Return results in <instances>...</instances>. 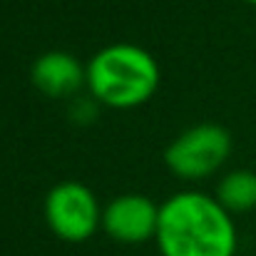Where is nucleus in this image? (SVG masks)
Returning a JSON list of instances; mask_svg holds the SVG:
<instances>
[{
	"mask_svg": "<svg viewBox=\"0 0 256 256\" xmlns=\"http://www.w3.org/2000/svg\"><path fill=\"white\" fill-rule=\"evenodd\" d=\"M154 244L162 256H236L239 232L214 194L182 189L160 204Z\"/></svg>",
	"mask_w": 256,
	"mask_h": 256,
	"instance_id": "1",
	"label": "nucleus"
},
{
	"mask_svg": "<svg viewBox=\"0 0 256 256\" xmlns=\"http://www.w3.org/2000/svg\"><path fill=\"white\" fill-rule=\"evenodd\" d=\"M30 80L45 97L68 100L87 87V65H82V60L72 52L50 50L35 58L30 68Z\"/></svg>",
	"mask_w": 256,
	"mask_h": 256,
	"instance_id": "6",
	"label": "nucleus"
},
{
	"mask_svg": "<svg viewBox=\"0 0 256 256\" xmlns=\"http://www.w3.org/2000/svg\"><path fill=\"white\" fill-rule=\"evenodd\" d=\"M97 112H100V102L92 100L90 94H87V97H75V100H72V107H70L72 122H78V124H92L94 117H97Z\"/></svg>",
	"mask_w": 256,
	"mask_h": 256,
	"instance_id": "8",
	"label": "nucleus"
},
{
	"mask_svg": "<svg viewBox=\"0 0 256 256\" xmlns=\"http://www.w3.org/2000/svg\"><path fill=\"white\" fill-rule=\"evenodd\" d=\"M102 209L94 192L75 179L55 184L42 202L48 229L68 244H82L102 229Z\"/></svg>",
	"mask_w": 256,
	"mask_h": 256,
	"instance_id": "4",
	"label": "nucleus"
},
{
	"mask_svg": "<svg viewBox=\"0 0 256 256\" xmlns=\"http://www.w3.org/2000/svg\"><path fill=\"white\" fill-rule=\"evenodd\" d=\"M232 157V134L216 122H199L176 134L164 150L167 170L184 182L214 176Z\"/></svg>",
	"mask_w": 256,
	"mask_h": 256,
	"instance_id": "3",
	"label": "nucleus"
},
{
	"mask_svg": "<svg viewBox=\"0 0 256 256\" xmlns=\"http://www.w3.org/2000/svg\"><path fill=\"white\" fill-rule=\"evenodd\" d=\"M216 202L232 214H249L256 209V172L232 170L219 176L214 186Z\"/></svg>",
	"mask_w": 256,
	"mask_h": 256,
	"instance_id": "7",
	"label": "nucleus"
},
{
	"mask_svg": "<svg viewBox=\"0 0 256 256\" xmlns=\"http://www.w3.org/2000/svg\"><path fill=\"white\" fill-rule=\"evenodd\" d=\"M162 82L160 62L137 42H112L87 60V94L110 110L147 104Z\"/></svg>",
	"mask_w": 256,
	"mask_h": 256,
	"instance_id": "2",
	"label": "nucleus"
},
{
	"mask_svg": "<svg viewBox=\"0 0 256 256\" xmlns=\"http://www.w3.org/2000/svg\"><path fill=\"white\" fill-rule=\"evenodd\" d=\"M160 224V204L144 194H120L102 209V232L117 244L154 242Z\"/></svg>",
	"mask_w": 256,
	"mask_h": 256,
	"instance_id": "5",
	"label": "nucleus"
},
{
	"mask_svg": "<svg viewBox=\"0 0 256 256\" xmlns=\"http://www.w3.org/2000/svg\"><path fill=\"white\" fill-rule=\"evenodd\" d=\"M244 2H252V5H256V0H244Z\"/></svg>",
	"mask_w": 256,
	"mask_h": 256,
	"instance_id": "9",
	"label": "nucleus"
}]
</instances>
